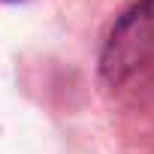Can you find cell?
I'll list each match as a JSON object with an SVG mask.
<instances>
[{
    "label": "cell",
    "instance_id": "cell-1",
    "mask_svg": "<svg viewBox=\"0 0 154 154\" xmlns=\"http://www.w3.org/2000/svg\"><path fill=\"white\" fill-rule=\"evenodd\" d=\"M151 48H154V0H139L115 21L103 45L100 57L103 79L109 85H121L148 60Z\"/></svg>",
    "mask_w": 154,
    "mask_h": 154
}]
</instances>
